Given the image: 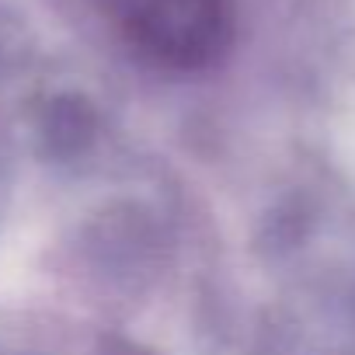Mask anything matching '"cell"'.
Here are the masks:
<instances>
[{
	"instance_id": "cell-1",
	"label": "cell",
	"mask_w": 355,
	"mask_h": 355,
	"mask_svg": "<svg viewBox=\"0 0 355 355\" xmlns=\"http://www.w3.org/2000/svg\"><path fill=\"white\" fill-rule=\"evenodd\" d=\"M122 35L167 67H202L234 32V0H101Z\"/></svg>"
}]
</instances>
